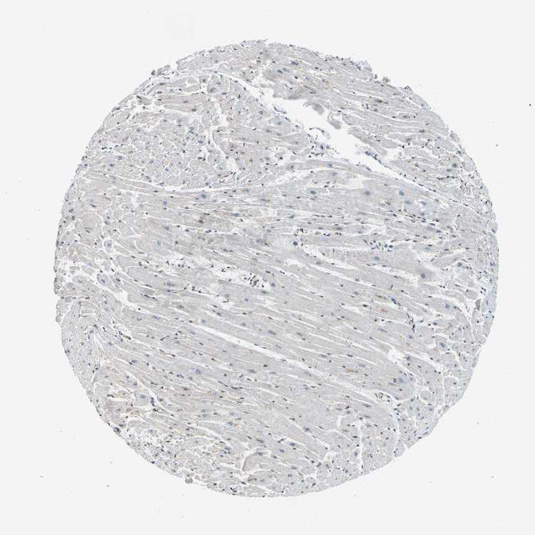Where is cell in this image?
Wrapping results in <instances>:
<instances>
[{
    "label": "cell",
    "instance_id": "obj_1",
    "mask_svg": "<svg viewBox=\"0 0 535 535\" xmlns=\"http://www.w3.org/2000/svg\"><path fill=\"white\" fill-rule=\"evenodd\" d=\"M439 421H440V418L438 417H432L426 421H417L415 426L421 431L423 438H425L432 433V431L438 425Z\"/></svg>",
    "mask_w": 535,
    "mask_h": 535
}]
</instances>
